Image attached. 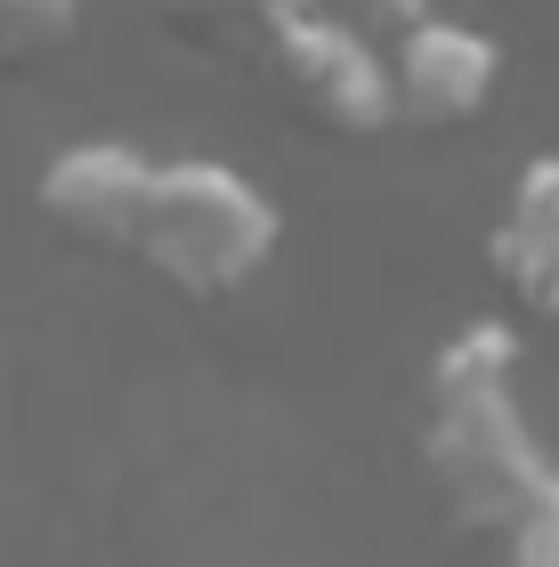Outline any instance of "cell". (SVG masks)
Listing matches in <instances>:
<instances>
[{"label": "cell", "mask_w": 559, "mask_h": 567, "mask_svg": "<svg viewBox=\"0 0 559 567\" xmlns=\"http://www.w3.org/2000/svg\"><path fill=\"white\" fill-rule=\"evenodd\" d=\"M422 462L454 535L487 567H559V462L519 405V332L470 317L429 357Z\"/></svg>", "instance_id": "obj_1"}, {"label": "cell", "mask_w": 559, "mask_h": 567, "mask_svg": "<svg viewBox=\"0 0 559 567\" xmlns=\"http://www.w3.org/2000/svg\"><path fill=\"white\" fill-rule=\"evenodd\" d=\"M276 236H284V219L244 171L187 154V163L146 171V203L131 219L122 260L163 276L179 300H227L276 260Z\"/></svg>", "instance_id": "obj_2"}, {"label": "cell", "mask_w": 559, "mask_h": 567, "mask_svg": "<svg viewBox=\"0 0 559 567\" xmlns=\"http://www.w3.org/2000/svg\"><path fill=\"white\" fill-rule=\"evenodd\" d=\"M268 90L284 97V114L317 138H373L390 131V49L349 33L324 17H284V33L268 41Z\"/></svg>", "instance_id": "obj_3"}, {"label": "cell", "mask_w": 559, "mask_h": 567, "mask_svg": "<svg viewBox=\"0 0 559 567\" xmlns=\"http://www.w3.org/2000/svg\"><path fill=\"white\" fill-rule=\"evenodd\" d=\"M495 82H503V41L463 17L429 9L390 41V114L405 131H463L487 114Z\"/></svg>", "instance_id": "obj_4"}, {"label": "cell", "mask_w": 559, "mask_h": 567, "mask_svg": "<svg viewBox=\"0 0 559 567\" xmlns=\"http://www.w3.org/2000/svg\"><path fill=\"white\" fill-rule=\"evenodd\" d=\"M146 171H155V163H146L138 146L82 138V146H65V154H49L33 203H41V219L58 227L65 244L122 260V244H131V219H138V203H146Z\"/></svg>", "instance_id": "obj_5"}, {"label": "cell", "mask_w": 559, "mask_h": 567, "mask_svg": "<svg viewBox=\"0 0 559 567\" xmlns=\"http://www.w3.org/2000/svg\"><path fill=\"white\" fill-rule=\"evenodd\" d=\"M487 268L527 317H559V154H536L495 212Z\"/></svg>", "instance_id": "obj_6"}, {"label": "cell", "mask_w": 559, "mask_h": 567, "mask_svg": "<svg viewBox=\"0 0 559 567\" xmlns=\"http://www.w3.org/2000/svg\"><path fill=\"white\" fill-rule=\"evenodd\" d=\"M179 49L195 58H244L260 65L268 41L284 33V0H138Z\"/></svg>", "instance_id": "obj_7"}, {"label": "cell", "mask_w": 559, "mask_h": 567, "mask_svg": "<svg viewBox=\"0 0 559 567\" xmlns=\"http://www.w3.org/2000/svg\"><path fill=\"white\" fill-rule=\"evenodd\" d=\"M82 0H0V58H49L73 41Z\"/></svg>", "instance_id": "obj_8"}, {"label": "cell", "mask_w": 559, "mask_h": 567, "mask_svg": "<svg viewBox=\"0 0 559 567\" xmlns=\"http://www.w3.org/2000/svg\"><path fill=\"white\" fill-rule=\"evenodd\" d=\"M284 17H324V24H349V33L390 49L405 24L429 17V0H284Z\"/></svg>", "instance_id": "obj_9"}]
</instances>
